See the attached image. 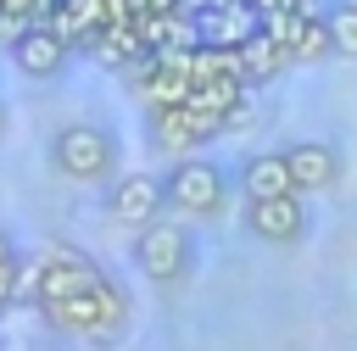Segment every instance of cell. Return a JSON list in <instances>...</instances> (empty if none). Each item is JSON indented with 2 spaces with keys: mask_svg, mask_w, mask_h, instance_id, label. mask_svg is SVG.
<instances>
[{
  "mask_svg": "<svg viewBox=\"0 0 357 351\" xmlns=\"http://www.w3.org/2000/svg\"><path fill=\"white\" fill-rule=\"evenodd\" d=\"M39 318L61 340H112V334L128 329V290L112 273H100L61 301H39Z\"/></svg>",
  "mask_w": 357,
  "mask_h": 351,
  "instance_id": "1",
  "label": "cell"
},
{
  "mask_svg": "<svg viewBox=\"0 0 357 351\" xmlns=\"http://www.w3.org/2000/svg\"><path fill=\"white\" fill-rule=\"evenodd\" d=\"M162 189H167V212H178L184 223H218V217L229 212L234 173L201 150V156H178V162L162 173Z\"/></svg>",
  "mask_w": 357,
  "mask_h": 351,
  "instance_id": "2",
  "label": "cell"
},
{
  "mask_svg": "<svg viewBox=\"0 0 357 351\" xmlns=\"http://www.w3.org/2000/svg\"><path fill=\"white\" fill-rule=\"evenodd\" d=\"M45 162H50V173L67 178V184H106V178L117 173V162H123V145H117V134L100 128V123H67V128L50 134Z\"/></svg>",
  "mask_w": 357,
  "mask_h": 351,
  "instance_id": "3",
  "label": "cell"
},
{
  "mask_svg": "<svg viewBox=\"0 0 357 351\" xmlns=\"http://www.w3.org/2000/svg\"><path fill=\"white\" fill-rule=\"evenodd\" d=\"M128 262H134V273L145 284L167 290V284H178V279L195 273V234L184 223H173V217H151L145 228H134Z\"/></svg>",
  "mask_w": 357,
  "mask_h": 351,
  "instance_id": "4",
  "label": "cell"
},
{
  "mask_svg": "<svg viewBox=\"0 0 357 351\" xmlns=\"http://www.w3.org/2000/svg\"><path fill=\"white\" fill-rule=\"evenodd\" d=\"M145 139H151V150L167 156V162L201 156L212 139H223V117H212V111H201V106H190V100H178V106H151V111H145Z\"/></svg>",
  "mask_w": 357,
  "mask_h": 351,
  "instance_id": "5",
  "label": "cell"
},
{
  "mask_svg": "<svg viewBox=\"0 0 357 351\" xmlns=\"http://www.w3.org/2000/svg\"><path fill=\"white\" fill-rule=\"evenodd\" d=\"M167 212V189H162V173H151V167H123V173H112L106 178V217L117 223V228H145L151 217H162Z\"/></svg>",
  "mask_w": 357,
  "mask_h": 351,
  "instance_id": "6",
  "label": "cell"
},
{
  "mask_svg": "<svg viewBox=\"0 0 357 351\" xmlns=\"http://www.w3.org/2000/svg\"><path fill=\"white\" fill-rule=\"evenodd\" d=\"M240 223L262 245H301L307 228H312V212H307L301 189H284V195H251L245 212H240Z\"/></svg>",
  "mask_w": 357,
  "mask_h": 351,
  "instance_id": "7",
  "label": "cell"
},
{
  "mask_svg": "<svg viewBox=\"0 0 357 351\" xmlns=\"http://www.w3.org/2000/svg\"><path fill=\"white\" fill-rule=\"evenodd\" d=\"M6 56H11V67H17L22 78L50 84V78H61V67L73 61V39H67L61 28H50V22H28V28L6 45Z\"/></svg>",
  "mask_w": 357,
  "mask_h": 351,
  "instance_id": "8",
  "label": "cell"
},
{
  "mask_svg": "<svg viewBox=\"0 0 357 351\" xmlns=\"http://www.w3.org/2000/svg\"><path fill=\"white\" fill-rule=\"evenodd\" d=\"M284 162H290V178L301 195H329L346 173V156L329 139H296V145H284Z\"/></svg>",
  "mask_w": 357,
  "mask_h": 351,
  "instance_id": "9",
  "label": "cell"
},
{
  "mask_svg": "<svg viewBox=\"0 0 357 351\" xmlns=\"http://www.w3.org/2000/svg\"><path fill=\"white\" fill-rule=\"evenodd\" d=\"M257 28H262V11H257L251 0H234V6H206V11H195V33H201V45L240 50V45H245Z\"/></svg>",
  "mask_w": 357,
  "mask_h": 351,
  "instance_id": "10",
  "label": "cell"
},
{
  "mask_svg": "<svg viewBox=\"0 0 357 351\" xmlns=\"http://www.w3.org/2000/svg\"><path fill=\"white\" fill-rule=\"evenodd\" d=\"M284 67H296V61H290V50H284L273 33L257 28V33L240 45V78H245V89H268V84H279Z\"/></svg>",
  "mask_w": 357,
  "mask_h": 351,
  "instance_id": "11",
  "label": "cell"
},
{
  "mask_svg": "<svg viewBox=\"0 0 357 351\" xmlns=\"http://www.w3.org/2000/svg\"><path fill=\"white\" fill-rule=\"evenodd\" d=\"M234 189H240L245 201H251V195H284V189H296L284 150H257V156H245L240 173H234Z\"/></svg>",
  "mask_w": 357,
  "mask_h": 351,
  "instance_id": "12",
  "label": "cell"
},
{
  "mask_svg": "<svg viewBox=\"0 0 357 351\" xmlns=\"http://www.w3.org/2000/svg\"><path fill=\"white\" fill-rule=\"evenodd\" d=\"M240 100H251L245 78H201V84L190 89V106H201V111H212V117H229Z\"/></svg>",
  "mask_w": 357,
  "mask_h": 351,
  "instance_id": "13",
  "label": "cell"
},
{
  "mask_svg": "<svg viewBox=\"0 0 357 351\" xmlns=\"http://www.w3.org/2000/svg\"><path fill=\"white\" fill-rule=\"evenodd\" d=\"M335 56V39H329V11L324 17H307L301 33L290 39V61L296 67H312V61H329Z\"/></svg>",
  "mask_w": 357,
  "mask_h": 351,
  "instance_id": "14",
  "label": "cell"
},
{
  "mask_svg": "<svg viewBox=\"0 0 357 351\" xmlns=\"http://www.w3.org/2000/svg\"><path fill=\"white\" fill-rule=\"evenodd\" d=\"M329 39H335V61H357V6H329Z\"/></svg>",
  "mask_w": 357,
  "mask_h": 351,
  "instance_id": "15",
  "label": "cell"
},
{
  "mask_svg": "<svg viewBox=\"0 0 357 351\" xmlns=\"http://www.w3.org/2000/svg\"><path fill=\"white\" fill-rule=\"evenodd\" d=\"M240 128H251V100H240V106L223 117V134H240Z\"/></svg>",
  "mask_w": 357,
  "mask_h": 351,
  "instance_id": "16",
  "label": "cell"
},
{
  "mask_svg": "<svg viewBox=\"0 0 357 351\" xmlns=\"http://www.w3.org/2000/svg\"><path fill=\"white\" fill-rule=\"evenodd\" d=\"M0 134H6V106H0Z\"/></svg>",
  "mask_w": 357,
  "mask_h": 351,
  "instance_id": "17",
  "label": "cell"
},
{
  "mask_svg": "<svg viewBox=\"0 0 357 351\" xmlns=\"http://www.w3.org/2000/svg\"><path fill=\"white\" fill-rule=\"evenodd\" d=\"M340 6H357V0H340Z\"/></svg>",
  "mask_w": 357,
  "mask_h": 351,
  "instance_id": "18",
  "label": "cell"
}]
</instances>
